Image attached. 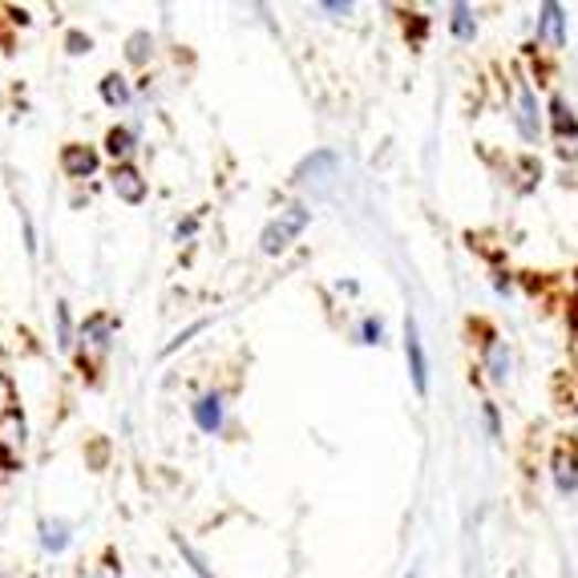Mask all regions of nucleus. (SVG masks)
Returning a JSON list of instances; mask_svg holds the SVG:
<instances>
[{
    "label": "nucleus",
    "instance_id": "1",
    "mask_svg": "<svg viewBox=\"0 0 578 578\" xmlns=\"http://www.w3.org/2000/svg\"><path fill=\"white\" fill-rule=\"evenodd\" d=\"M304 227H307L304 207H287V211H280V219H272V223L263 227V239H260L263 251H267V255H280V251H284Z\"/></svg>",
    "mask_w": 578,
    "mask_h": 578
},
{
    "label": "nucleus",
    "instance_id": "2",
    "mask_svg": "<svg viewBox=\"0 0 578 578\" xmlns=\"http://www.w3.org/2000/svg\"><path fill=\"white\" fill-rule=\"evenodd\" d=\"M106 353H109V319L106 316H94L82 328V360H85V365H97V360H102Z\"/></svg>",
    "mask_w": 578,
    "mask_h": 578
},
{
    "label": "nucleus",
    "instance_id": "3",
    "mask_svg": "<svg viewBox=\"0 0 578 578\" xmlns=\"http://www.w3.org/2000/svg\"><path fill=\"white\" fill-rule=\"evenodd\" d=\"M336 166H340V162H336V154H332V150H316L304 166H299V170H295V182H299V187H312V182H316V187H324L328 178H336Z\"/></svg>",
    "mask_w": 578,
    "mask_h": 578
},
{
    "label": "nucleus",
    "instance_id": "4",
    "mask_svg": "<svg viewBox=\"0 0 578 578\" xmlns=\"http://www.w3.org/2000/svg\"><path fill=\"white\" fill-rule=\"evenodd\" d=\"M404 353H409V372H413V389H429V365H425V348H421V336H417V324L409 319L404 324Z\"/></svg>",
    "mask_w": 578,
    "mask_h": 578
},
{
    "label": "nucleus",
    "instance_id": "5",
    "mask_svg": "<svg viewBox=\"0 0 578 578\" xmlns=\"http://www.w3.org/2000/svg\"><path fill=\"white\" fill-rule=\"evenodd\" d=\"M538 130H543V118H538V102H534L530 85L518 90V134L526 143H538Z\"/></svg>",
    "mask_w": 578,
    "mask_h": 578
},
{
    "label": "nucleus",
    "instance_id": "6",
    "mask_svg": "<svg viewBox=\"0 0 578 578\" xmlns=\"http://www.w3.org/2000/svg\"><path fill=\"white\" fill-rule=\"evenodd\" d=\"M21 449H24V421L21 413H4L0 417V453L9 461L21 458Z\"/></svg>",
    "mask_w": 578,
    "mask_h": 578
},
{
    "label": "nucleus",
    "instance_id": "7",
    "mask_svg": "<svg viewBox=\"0 0 578 578\" xmlns=\"http://www.w3.org/2000/svg\"><path fill=\"white\" fill-rule=\"evenodd\" d=\"M109 182H114V195H118V199H126V202H143L146 199L143 175H138V170H130V166H118Z\"/></svg>",
    "mask_w": 578,
    "mask_h": 578
},
{
    "label": "nucleus",
    "instance_id": "8",
    "mask_svg": "<svg viewBox=\"0 0 578 578\" xmlns=\"http://www.w3.org/2000/svg\"><path fill=\"white\" fill-rule=\"evenodd\" d=\"M195 421H199L202 433H214V429L223 425V397H219V392L199 397V404H195Z\"/></svg>",
    "mask_w": 578,
    "mask_h": 578
},
{
    "label": "nucleus",
    "instance_id": "9",
    "mask_svg": "<svg viewBox=\"0 0 578 578\" xmlns=\"http://www.w3.org/2000/svg\"><path fill=\"white\" fill-rule=\"evenodd\" d=\"M61 166H65V175L85 178V175H94L97 158H94V150H85V146H70V150L61 154Z\"/></svg>",
    "mask_w": 578,
    "mask_h": 578
},
{
    "label": "nucleus",
    "instance_id": "10",
    "mask_svg": "<svg viewBox=\"0 0 578 578\" xmlns=\"http://www.w3.org/2000/svg\"><path fill=\"white\" fill-rule=\"evenodd\" d=\"M485 372H490L494 385H502V380L509 377V348L502 340H494L490 348H485Z\"/></svg>",
    "mask_w": 578,
    "mask_h": 578
},
{
    "label": "nucleus",
    "instance_id": "11",
    "mask_svg": "<svg viewBox=\"0 0 578 578\" xmlns=\"http://www.w3.org/2000/svg\"><path fill=\"white\" fill-rule=\"evenodd\" d=\"M538 33L550 41V45H563V9L558 4H543V21H538Z\"/></svg>",
    "mask_w": 578,
    "mask_h": 578
},
{
    "label": "nucleus",
    "instance_id": "12",
    "mask_svg": "<svg viewBox=\"0 0 578 578\" xmlns=\"http://www.w3.org/2000/svg\"><path fill=\"white\" fill-rule=\"evenodd\" d=\"M555 482H558V490H563V494H575V490H578V465H575V458L558 453V458H555Z\"/></svg>",
    "mask_w": 578,
    "mask_h": 578
},
{
    "label": "nucleus",
    "instance_id": "13",
    "mask_svg": "<svg viewBox=\"0 0 578 578\" xmlns=\"http://www.w3.org/2000/svg\"><path fill=\"white\" fill-rule=\"evenodd\" d=\"M41 546L53 550V555L65 550V546H70V526H65V522H45V526H41Z\"/></svg>",
    "mask_w": 578,
    "mask_h": 578
},
{
    "label": "nucleus",
    "instance_id": "14",
    "mask_svg": "<svg viewBox=\"0 0 578 578\" xmlns=\"http://www.w3.org/2000/svg\"><path fill=\"white\" fill-rule=\"evenodd\" d=\"M102 97H106L109 106H126V102H130V90H126V82H122L118 73H109L106 82H102Z\"/></svg>",
    "mask_w": 578,
    "mask_h": 578
},
{
    "label": "nucleus",
    "instance_id": "15",
    "mask_svg": "<svg viewBox=\"0 0 578 578\" xmlns=\"http://www.w3.org/2000/svg\"><path fill=\"white\" fill-rule=\"evenodd\" d=\"M106 150L114 154V158H126V154L134 150V138H130V130H109V138H106Z\"/></svg>",
    "mask_w": 578,
    "mask_h": 578
},
{
    "label": "nucleus",
    "instance_id": "16",
    "mask_svg": "<svg viewBox=\"0 0 578 578\" xmlns=\"http://www.w3.org/2000/svg\"><path fill=\"white\" fill-rule=\"evenodd\" d=\"M150 49H154L150 33H134V36H130V49H126V53H130L134 65H143V61L150 57Z\"/></svg>",
    "mask_w": 578,
    "mask_h": 578
},
{
    "label": "nucleus",
    "instance_id": "17",
    "mask_svg": "<svg viewBox=\"0 0 578 578\" xmlns=\"http://www.w3.org/2000/svg\"><path fill=\"white\" fill-rule=\"evenodd\" d=\"M453 33H458L461 41H470V36H473V17H470V9H465V4H458V9H453Z\"/></svg>",
    "mask_w": 578,
    "mask_h": 578
},
{
    "label": "nucleus",
    "instance_id": "18",
    "mask_svg": "<svg viewBox=\"0 0 578 578\" xmlns=\"http://www.w3.org/2000/svg\"><path fill=\"white\" fill-rule=\"evenodd\" d=\"M550 114H555V130H558V134H575V118L567 114V102H563V97H555V106H550Z\"/></svg>",
    "mask_w": 578,
    "mask_h": 578
},
{
    "label": "nucleus",
    "instance_id": "19",
    "mask_svg": "<svg viewBox=\"0 0 578 578\" xmlns=\"http://www.w3.org/2000/svg\"><path fill=\"white\" fill-rule=\"evenodd\" d=\"M57 336H61V348H70L73 344V328H70V307L57 304Z\"/></svg>",
    "mask_w": 578,
    "mask_h": 578
},
{
    "label": "nucleus",
    "instance_id": "20",
    "mask_svg": "<svg viewBox=\"0 0 578 578\" xmlns=\"http://www.w3.org/2000/svg\"><path fill=\"white\" fill-rule=\"evenodd\" d=\"M380 336H385V324L380 319H365V344H380Z\"/></svg>",
    "mask_w": 578,
    "mask_h": 578
},
{
    "label": "nucleus",
    "instance_id": "21",
    "mask_svg": "<svg viewBox=\"0 0 578 578\" xmlns=\"http://www.w3.org/2000/svg\"><path fill=\"white\" fill-rule=\"evenodd\" d=\"M9 404H12V389H9V380L0 377V417H4V413H12Z\"/></svg>",
    "mask_w": 578,
    "mask_h": 578
},
{
    "label": "nucleus",
    "instance_id": "22",
    "mask_svg": "<svg viewBox=\"0 0 578 578\" xmlns=\"http://www.w3.org/2000/svg\"><path fill=\"white\" fill-rule=\"evenodd\" d=\"M85 49H90V36L70 33V53H85Z\"/></svg>",
    "mask_w": 578,
    "mask_h": 578
},
{
    "label": "nucleus",
    "instance_id": "23",
    "mask_svg": "<svg viewBox=\"0 0 578 578\" xmlns=\"http://www.w3.org/2000/svg\"><path fill=\"white\" fill-rule=\"evenodd\" d=\"M94 578H118V567H114V563H102Z\"/></svg>",
    "mask_w": 578,
    "mask_h": 578
},
{
    "label": "nucleus",
    "instance_id": "24",
    "mask_svg": "<svg viewBox=\"0 0 578 578\" xmlns=\"http://www.w3.org/2000/svg\"><path fill=\"white\" fill-rule=\"evenodd\" d=\"M409 578H413V575H409Z\"/></svg>",
    "mask_w": 578,
    "mask_h": 578
}]
</instances>
